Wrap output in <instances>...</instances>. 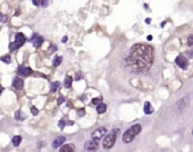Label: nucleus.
I'll use <instances>...</instances> for the list:
<instances>
[{"instance_id":"1","label":"nucleus","mask_w":193,"mask_h":152,"mask_svg":"<svg viewBox=\"0 0 193 152\" xmlns=\"http://www.w3.org/2000/svg\"><path fill=\"white\" fill-rule=\"evenodd\" d=\"M153 61V49L146 44H135L132 47L127 58V64L137 73L148 71Z\"/></svg>"},{"instance_id":"2","label":"nucleus","mask_w":193,"mask_h":152,"mask_svg":"<svg viewBox=\"0 0 193 152\" xmlns=\"http://www.w3.org/2000/svg\"><path fill=\"white\" fill-rule=\"evenodd\" d=\"M140 132H141V125L140 124L133 125L132 127H130L126 132L123 134V142L131 143Z\"/></svg>"},{"instance_id":"3","label":"nucleus","mask_w":193,"mask_h":152,"mask_svg":"<svg viewBox=\"0 0 193 152\" xmlns=\"http://www.w3.org/2000/svg\"><path fill=\"white\" fill-rule=\"evenodd\" d=\"M117 132H118V129H114L112 132H110L109 134L106 135V137L103 138V142H102V145H103L105 149H110V147H112V145L116 142Z\"/></svg>"},{"instance_id":"4","label":"nucleus","mask_w":193,"mask_h":152,"mask_svg":"<svg viewBox=\"0 0 193 152\" xmlns=\"http://www.w3.org/2000/svg\"><path fill=\"white\" fill-rule=\"evenodd\" d=\"M26 42V36L23 34V33H20V32H18L17 34L15 35V41L11 43L9 46V49L11 51L13 50H16V49H18V48H20V47L23 46L24 43Z\"/></svg>"},{"instance_id":"5","label":"nucleus","mask_w":193,"mask_h":152,"mask_svg":"<svg viewBox=\"0 0 193 152\" xmlns=\"http://www.w3.org/2000/svg\"><path fill=\"white\" fill-rule=\"evenodd\" d=\"M98 147H99V142L96 141V140H89L85 142V145H84V149L89 152H96L98 150Z\"/></svg>"},{"instance_id":"6","label":"nucleus","mask_w":193,"mask_h":152,"mask_svg":"<svg viewBox=\"0 0 193 152\" xmlns=\"http://www.w3.org/2000/svg\"><path fill=\"white\" fill-rule=\"evenodd\" d=\"M106 133H107L106 128H105V127H100V128H98V129H96L94 132L92 133V138L99 141V140H101V137H103L106 135Z\"/></svg>"},{"instance_id":"7","label":"nucleus","mask_w":193,"mask_h":152,"mask_svg":"<svg viewBox=\"0 0 193 152\" xmlns=\"http://www.w3.org/2000/svg\"><path fill=\"white\" fill-rule=\"evenodd\" d=\"M175 62H176V65H178L182 69H185V68H188V60L183 56V55L178 56L177 58L175 59Z\"/></svg>"},{"instance_id":"8","label":"nucleus","mask_w":193,"mask_h":152,"mask_svg":"<svg viewBox=\"0 0 193 152\" xmlns=\"http://www.w3.org/2000/svg\"><path fill=\"white\" fill-rule=\"evenodd\" d=\"M44 41V39L42 38V36H40L38 33H34L33 35H32V38H31V42L33 43V46L35 47V48H39V47L42 44V42Z\"/></svg>"},{"instance_id":"9","label":"nucleus","mask_w":193,"mask_h":152,"mask_svg":"<svg viewBox=\"0 0 193 152\" xmlns=\"http://www.w3.org/2000/svg\"><path fill=\"white\" fill-rule=\"evenodd\" d=\"M32 73H33V69H31L30 67L20 66L17 69V74L20 76H30Z\"/></svg>"},{"instance_id":"10","label":"nucleus","mask_w":193,"mask_h":152,"mask_svg":"<svg viewBox=\"0 0 193 152\" xmlns=\"http://www.w3.org/2000/svg\"><path fill=\"white\" fill-rule=\"evenodd\" d=\"M24 85V81H23V78H20V76H16L14 77V80H13V87L16 89V90H20L22 87Z\"/></svg>"},{"instance_id":"11","label":"nucleus","mask_w":193,"mask_h":152,"mask_svg":"<svg viewBox=\"0 0 193 152\" xmlns=\"http://www.w3.org/2000/svg\"><path fill=\"white\" fill-rule=\"evenodd\" d=\"M188 105V99L185 98V99H182V100H179L177 102V105H176V111L177 112H182L186 108V106Z\"/></svg>"},{"instance_id":"12","label":"nucleus","mask_w":193,"mask_h":152,"mask_svg":"<svg viewBox=\"0 0 193 152\" xmlns=\"http://www.w3.org/2000/svg\"><path fill=\"white\" fill-rule=\"evenodd\" d=\"M66 141V138L64 136H58L56 137L55 140H54V142H52V147L54 149H57V147H59L61 144H64V142Z\"/></svg>"},{"instance_id":"13","label":"nucleus","mask_w":193,"mask_h":152,"mask_svg":"<svg viewBox=\"0 0 193 152\" xmlns=\"http://www.w3.org/2000/svg\"><path fill=\"white\" fill-rule=\"evenodd\" d=\"M74 151H75V147L73 144H65L59 150V152H74Z\"/></svg>"},{"instance_id":"14","label":"nucleus","mask_w":193,"mask_h":152,"mask_svg":"<svg viewBox=\"0 0 193 152\" xmlns=\"http://www.w3.org/2000/svg\"><path fill=\"white\" fill-rule=\"evenodd\" d=\"M143 110H144V112H146L147 115L152 114L153 108H152V106H151V103H150V102H148V101L146 102V103H144V109H143Z\"/></svg>"},{"instance_id":"15","label":"nucleus","mask_w":193,"mask_h":152,"mask_svg":"<svg viewBox=\"0 0 193 152\" xmlns=\"http://www.w3.org/2000/svg\"><path fill=\"white\" fill-rule=\"evenodd\" d=\"M25 118H26L25 114H23L20 110H17V111L15 112V119L16 120H24Z\"/></svg>"},{"instance_id":"16","label":"nucleus","mask_w":193,"mask_h":152,"mask_svg":"<svg viewBox=\"0 0 193 152\" xmlns=\"http://www.w3.org/2000/svg\"><path fill=\"white\" fill-rule=\"evenodd\" d=\"M72 83H73V78H72L71 76H66V77H65V81H64V85H65V87L69 89L72 86Z\"/></svg>"},{"instance_id":"17","label":"nucleus","mask_w":193,"mask_h":152,"mask_svg":"<svg viewBox=\"0 0 193 152\" xmlns=\"http://www.w3.org/2000/svg\"><path fill=\"white\" fill-rule=\"evenodd\" d=\"M13 145L14 147H18L20 144V142H22V137L20 136V135H17V136H14V138H13Z\"/></svg>"},{"instance_id":"18","label":"nucleus","mask_w":193,"mask_h":152,"mask_svg":"<svg viewBox=\"0 0 193 152\" xmlns=\"http://www.w3.org/2000/svg\"><path fill=\"white\" fill-rule=\"evenodd\" d=\"M102 103V96H98V98H96V99H92L91 101V105H93V106H99V105H101Z\"/></svg>"},{"instance_id":"19","label":"nucleus","mask_w":193,"mask_h":152,"mask_svg":"<svg viewBox=\"0 0 193 152\" xmlns=\"http://www.w3.org/2000/svg\"><path fill=\"white\" fill-rule=\"evenodd\" d=\"M61 60H63V58H61L60 56L55 57V59H54V61H52V65H54L55 67L59 66V65L61 64Z\"/></svg>"},{"instance_id":"20","label":"nucleus","mask_w":193,"mask_h":152,"mask_svg":"<svg viewBox=\"0 0 193 152\" xmlns=\"http://www.w3.org/2000/svg\"><path fill=\"white\" fill-rule=\"evenodd\" d=\"M107 110V106L105 103H101V105H99V106L96 107V111L99 112V114H102V112H105Z\"/></svg>"},{"instance_id":"21","label":"nucleus","mask_w":193,"mask_h":152,"mask_svg":"<svg viewBox=\"0 0 193 152\" xmlns=\"http://www.w3.org/2000/svg\"><path fill=\"white\" fill-rule=\"evenodd\" d=\"M58 87H59V82H54V83L51 84L50 91L51 92H56L57 90H58Z\"/></svg>"},{"instance_id":"22","label":"nucleus","mask_w":193,"mask_h":152,"mask_svg":"<svg viewBox=\"0 0 193 152\" xmlns=\"http://www.w3.org/2000/svg\"><path fill=\"white\" fill-rule=\"evenodd\" d=\"M0 60H2L6 64H10V61H11V58H10L9 55H6V56H2L0 58Z\"/></svg>"},{"instance_id":"23","label":"nucleus","mask_w":193,"mask_h":152,"mask_svg":"<svg viewBox=\"0 0 193 152\" xmlns=\"http://www.w3.org/2000/svg\"><path fill=\"white\" fill-rule=\"evenodd\" d=\"M31 112H32V114H33L34 116H36V115L39 114V110L36 109L35 107H31Z\"/></svg>"},{"instance_id":"24","label":"nucleus","mask_w":193,"mask_h":152,"mask_svg":"<svg viewBox=\"0 0 193 152\" xmlns=\"http://www.w3.org/2000/svg\"><path fill=\"white\" fill-rule=\"evenodd\" d=\"M188 46H193V35H192V34H191V35H188Z\"/></svg>"},{"instance_id":"25","label":"nucleus","mask_w":193,"mask_h":152,"mask_svg":"<svg viewBox=\"0 0 193 152\" xmlns=\"http://www.w3.org/2000/svg\"><path fill=\"white\" fill-rule=\"evenodd\" d=\"M33 5H35V6H42V1H41V0H33Z\"/></svg>"},{"instance_id":"26","label":"nucleus","mask_w":193,"mask_h":152,"mask_svg":"<svg viewBox=\"0 0 193 152\" xmlns=\"http://www.w3.org/2000/svg\"><path fill=\"white\" fill-rule=\"evenodd\" d=\"M64 126H65V120H63V119H61L60 122H59V127H60L61 129H63V128H64Z\"/></svg>"},{"instance_id":"27","label":"nucleus","mask_w":193,"mask_h":152,"mask_svg":"<svg viewBox=\"0 0 193 152\" xmlns=\"http://www.w3.org/2000/svg\"><path fill=\"white\" fill-rule=\"evenodd\" d=\"M57 49V47L56 46H51L50 47V49H49V52H54V51L56 50Z\"/></svg>"},{"instance_id":"28","label":"nucleus","mask_w":193,"mask_h":152,"mask_svg":"<svg viewBox=\"0 0 193 152\" xmlns=\"http://www.w3.org/2000/svg\"><path fill=\"white\" fill-rule=\"evenodd\" d=\"M64 102V98L63 96H60L59 99H58V105H60V103H63Z\"/></svg>"},{"instance_id":"29","label":"nucleus","mask_w":193,"mask_h":152,"mask_svg":"<svg viewBox=\"0 0 193 152\" xmlns=\"http://www.w3.org/2000/svg\"><path fill=\"white\" fill-rule=\"evenodd\" d=\"M84 115V110L81 109V110H78V116H83Z\"/></svg>"},{"instance_id":"30","label":"nucleus","mask_w":193,"mask_h":152,"mask_svg":"<svg viewBox=\"0 0 193 152\" xmlns=\"http://www.w3.org/2000/svg\"><path fill=\"white\" fill-rule=\"evenodd\" d=\"M67 41V36H64V38H63V42H64V43H65V42H66Z\"/></svg>"},{"instance_id":"31","label":"nucleus","mask_w":193,"mask_h":152,"mask_svg":"<svg viewBox=\"0 0 193 152\" xmlns=\"http://www.w3.org/2000/svg\"><path fill=\"white\" fill-rule=\"evenodd\" d=\"M2 90H4V87L1 86V84H0V94H1V92H2Z\"/></svg>"},{"instance_id":"32","label":"nucleus","mask_w":193,"mask_h":152,"mask_svg":"<svg viewBox=\"0 0 193 152\" xmlns=\"http://www.w3.org/2000/svg\"><path fill=\"white\" fill-rule=\"evenodd\" d=\"M148 40H149V41H150V40H152V36H151V35H149V36H148Z\"/></svg>"},{"instance_id":"33","label":"nucleus","mask_w":193,"mask_h":152,"mask_svg":"<svg viewBox=\"0 0 193 152\" xmlns=\"http://www.w3.org/2000/svg\"><path fill=\"white\" fill-rule=\"evenodd\" d=\"M192 134H193V132H192Z\"/></svg>"}]
</instances>
